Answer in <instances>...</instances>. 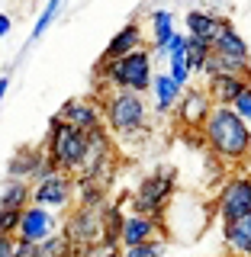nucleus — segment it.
<instances>
[{"instance_id": "f257e3e1", "label": "nucleus", "mask_w": 251, "mask_h": 257, "mask_svg": "<svg viewBox=\"0 0 251 257\" xmlns=\"http://www.w3.org/2000/svg\"><path fill=\"white\" fill-rule=\"evenodd\" d=\"M203 145L225 167H245L251 161V128L235 116L232 106H213L203 125Z\"/></svg>"}, {"instance_id": "f03ea898", "label": "nucleus", "mask_w": 251, "mask_h": 257, "mask_svg": "<svg viewBox=\"0 0 251 257\" xmlns=\"http://www.w3.org/2000/svg\"><path fill=\"white\" fill-rule=\"evenodd\" d=\"M97 100H100L103 125H107V132L116 142L139 139L142 132H148V103H145V93L107 90V93H97Z\"/></svg>"}, {"instance_id": "7ed1b4c3", "label": "nucleus", "mask_w": 251, "mask_h": 257, "mask_svg": "<svg viewBox=\"0 0 251 257\" xmlns=\"http://www.w3.org/2000/svg\"><path fill=\"white\" fill-rule=\"evenodd\" d=\"M42 145H45L48 155H52L55 167L74 177L80 171V164H84V155H87V132L68 125L58 112H55V116L48 119V135H45Z\"/></svg>"}, {"instance_id": "20e7f679", "label": "nucleus", "mask_w": 251, "mask_h": 257, "mask_svg": "<svg viewBox=\"0 0 251 257\" xmlns=\"http://www.w3.org/2000/svg\"><path fill=\"white\" fill-rule=\"evenodd\" d=\"M177 193V171L168 164L155 167L148 177H142V183L132 190V212L139 215H151V219H164L168 206H171Z\"/></svg>"}, {"instance_id": "39448f33", "label": "nucleus", "mask_w": 251, "mask_h": 257, "mask_svg": "<svg viewBox=\"0 0 251 257\" xmlns=\"http://www.w3.org/2000/svg\"><path fill=\"white\" fill-rule=\"evenodd\" d=\"M213 206H216V215H219L222 225L245 219L251 212V174H245V171L229 174L219 183V193H216Z\"/></svg>"}, {"instance_id": "423d86ee", "label": "nucleus", "mask_w": 251, "mask_h": 257, "mask_svg": "<svg viewBox=\"0 0 251 257\" xmlns=\"http://www.w3.org/2000/svg\"><path fill=\"white\" fill-rule=\"evenodd\" d=\"M103 212H107V206H77L74 203V209L61 219V235L71 244H80V247L103 241Z\"/></svg>"}, {"instance_id": "0eeeda50", "label": "nucleus", "mask_w": 251, "mask_h": 257, "mask_svg": "<svg viewBox=\"0 0 251 257\" xmlns=\"http://www.w3.org/2000/svg\"><path fill=\"white\" fill-rule=\"evenodd\" d=\"M216 103L209 100L206 87H184L181 100L174 106V125L181 128L184 135H203V125L209 119Z\"/></svg>"}, {"instance_id": "6e6552de", "label": "nucleus", "mask_w": 251, "mask_h": 257, "mask_svg": "<svg viewBox=\"0 0 251 257\" xmlns=\"http://www.w3.org/2000/svg\"><path fill=\"white\" fill-rule=\"evenodd\" d=\"M58 167H55L52 155L45 151V145H23V148H16L10 161H7V177H13V180H29V183H39L42 177L55 174Z\"/></svg>"}, {"instance_id": "1a4fd4ad", "label": "nucleus", "mask_w": 251, "mask_h": 257, "mask_svg": "<svg viewBox=\"0 0 251 257\" xmlns=\"http://www.w3.org/2000/svg\"><path fill=\"white\" fill-rule=\"evenodd\" d=\"M61 231V219L55 215V209L36 206L29 203L23 209V219H20V231H16V241H26V244H39V241L52 238Z\"/></svg>"}, {"instance_id": "9d476101", "label": "nucleus", "mask_w": 251, "mask_h": 257, "mask_svg": "<svg viewBox=\"0 0 251 257\" xmlns=\"http://www.w3.org/2000/svg\"><path fill=\"white\" fill-rule=\"evenodd\" d=\"M71 199H74V177L55 171L42 177L39 183H32V203L45 206V209H68Z\"/></svg>"}, {"instance_id": "9b49d317", "label": "nucleus", "mask_w": 251, "mask_h": 257, "mask_svg": "<svg viewBox=\"0 0 251 257\" xmlns=\"http://www.w3.org/2000/svg\"><path fill=\"white\" fill-rule=\"evenodd\" d=\"M171 231H168L164 219H151V215H139V212H129L123 222V235H119V244L126 247H139L148 244V241H168Z\"/></svg>"}, {"instance_id": "f8f14e48", "label": "nucleus", "mask_w": 251, "mask_h": 257, "mask_svg": "<svg viewBox=\"0 0 251 257\" xmlns=\"http://www.w3.org/2000/svg\"><path fill=\"white\" fill-rule=\"evenodd\" d=\"M58 116H61L68 125L80 128V132H94V128L103 125V112H100V100H97V93L64 100L61 109H58Z\"/></svg>"}, {"instance_id": "ddd939ff", "label": "nucleus", "mask_w": 251, "mask_h": 257, "mask_svg": "<svg viewBox=\"0 0 251 257\" xmlns=\"http://www.w3.org/2000/svg\"><path fill=\"white\" fill-rule=\"evenodd\" d=\"M184 26H187V36H190V39H200V42L213 45L216 39H219L222 32L232 26V23L225 20V16H219V13H209V10H190L187 16H184Z\"/></svg>"}, {"instance_id": "4468645a", "label": "nucleus", "mask_w": 251, "mask_h": 257, "mask_svg": "<svg viewBox=\"0 0 251 257\" xmlns=\"http://www.w3.org/2000/svg\"><path fill=\"white\" fill-rule=\"evenodd\" d=\"M113 158H119L116 139L107 132V125H100V128H94V132H87V155H84V164H80L77 174H87V171L107 164V161H113ZM77 174H74V177H77Z\"/></svg>"}, {"instance_id": "2eb2a0df", "label": "nucleus", "mask_w": 251, "mask_h": 257, "mask_svg": "<svg viewBox=\"0 0 251 257\" xmlns=\"http://www.w3.org/2000/svg\"><path fill=\"white\" fill-rule=\"evenodd\" d=\"M135 48H145V29H142L139 20H129L126 26L107 42L100 61H119V58H126L129 52H135Z\"/></svg>"}, {"instance_id": "dca6fc26", "label": "nucleus", "mask_w": 251, "mask_h": 257, "mask_svg": "<svg viewBox=\"0 0 251 257\" xmlns=\"http://www.w3.org/2000/svg\"><path fill=\"white\" fill-rule=\"evenodd\" d=\"M222 241L229 257H251V212L238 222L222 225Z\"/></svg>"}, {"instance_id": "f3484780", "label": "nucleus", "mask_w": 251, "mask_h": 257, "mask_svg": "<svg viewBox=\"0 0 251 257\" xmlns=\"http://www.w3.org/2000/svg\"><path fill=\"white\" fill-rule=\"evenodd\" d=\"M203 74L206 77H248L251 80V61H241V58H229V55L222 52H209V58L203 64Z\"/></svg>"}, {"instance_id": "a211bd4d", "label": "nucleus", "mask_w": 251, "mask_h": 257, "mask_svg": "<svg viewBox=\"0 0 251 257\" xmlns=\"http://www.w3.org/2000/svg\"><path fill=\"white\" fill-rule=\"evenodd\" d=\"M248 84H251L248 77H229V74L225 77H206V93L216 106H232L235 96L245 90Z\"/></svg>"}, {"instance_id": "6ab92c4d", "label": "nucleus", "mask_w": 251, "mask_h": 257, "mask_svg": "<svg viewBox=\"0 0 251 257\" xmlns=\"http://www.w3.org/2000/svg\"><path fill=\"white\" fill-rule=\"evenodd\" d=\"M181 87L171 80V74H155L151 77V96H155V112L158 116H168V112H174L177 100H181Z\"/></svg>"}, {"instance_id": "aec40b11", "label": "nucleus", "mask_w": 251, "mask_h": 257, "mask_svg": "<svg viewBox=\"0 0 251 257\" xmlns=\"http://www.w3.org/2000/svg\"><path fill=\"white\" fill-rule=\"evenodd\" d=\"M29 203H32V183L7 177L4 190H0V209H26Z\"/></svg>"}, {"instance_id": "412c9836", "label": "nucleus", "mask_w": 251, "mask_h": 257, "mask_svg": "<svg viewBox=\"0 0 251 257\" xmlns=\"http://www.w3.org/2000/svg\"><path fill=\"white\" fill-rule=\"evenodd\" d=\"M216 52H222V55H229V58H241V61H251V48L248 42L241 39V32H235V26H229L222 32L219 39L213 42Z\"/></svg>"}, {"instance_id": "4be33fe9", "label": "nucleus", "mask_w": 251, "mask_h": 257, "mask_svg": "<svg viewBox=\"0 0 251 257\" xmlns=\"http://www.w3.org/2000/svg\"><path fill=\"white\" fill-rule=\"evenodd\" d=\"M177 32V20L171 10H151V45L161 48Z\"/></svg>"}, {"instance_id": "5701e85b", "label": "nucleus", "mask_w": 251, "mask_h": 257, "mask_svg": "<svg viewBox=\"0 0 251 257\" xmlns=\"http://www.w3.org/2000/svg\"><path fill=\"white\" fill-rule=\"evenodd\" d=\"M213 52V45L200 42V39H190L187 36V64H190V74H203V64Z\"/></svg>"}, {"instance_id": "b1692460", "label": "nucleus", "mask_w": 251, "mask_h": 257, "mask_svg": "<svg viewBox=\"0 0 251 257\" xmlns=\"http://www.w3.org/2000/svg\"><path fill=\"white\" fill-rule=\"evenodd\" d=\"M168 64H171V68H168V74H171V80L177 87H190V64H187V52H181V55H171V58H168Z\"/></svg>"}, {"instance_id": "393cba45", "label": "nucleus", "mask_w": 251, "mask_h": 257, "mask_svg": "<svg viewBox=\"0 0 251 257\" xmlns=\"http://www.w3.org/2000/svg\"><path fill=\"white\" fill-rule=\"evenodd\" d=\"M58 10H61V0H48V7H45L42 13H39L36 26H32V42H36V39H42L45 32H48V26L55 23V16H58Z\"/></svg>"}, {"instance_id": "a878e982", "label": "nucleus", "mask_w": 251, "mask_h": 257, "mask_svg": "<svg viewBox=\"0 0 251 257\" xmlns=\"http://www.w3.org/2000/svg\"><path fill=\"white\" fill-rule=\"evenodd\" d=\"M168 251V241H148V244H139V247H126L123 257H164Z\"/></svg>"}, {"instance_id": "bb28decb", "label": "nucleus", "mask_w": 251, "mask_h": 257, "mask_svg": "<svg viewBox=\"0 0 251 257\" xmlns=\"http://www.w3.org/2000/svg\"><path fill=\"white\" fill-rule=\"evenodd\" d=\"M20 219H23V209H0V235L16 238V231H20Z\"/></svg>"}, {"instance_id": "cd10ccee", "label": "nucleus", "mask_w": 251, "mask_h": 257, "mask_svg": "<svg viewBox=\"0 0 251 257\" xmlns=\"http://www.w3.org/2000/svg\"><path fill=\"white\" fill-rule=\"evenodd\" d=\"M232 109H235V116L245 122L248 128H251V84L241 90L238 96H235V103H232Z\"/></svg>"}, {"instance_id": "c85d7f7f", "label": "nucleus", "mask_w": 251, "mask_h": 257, "mask_svg": "<svg viewBox=\"0 0 251 257\" xmlns=\"http://www.w3.org/2000/svg\"><path fill=\"white\" fill-rule=\"evenodd\" d=\"M0 257H16V238L0 235Z\"/></svg>"}, {"instance_id": "c756f323", "label": "nucleus", "mask_w": 251, "mask_h": 257, "mask_svg": "<svg viewBox=\"0 0 251 257\" xmlns=\"http://www.w3.org/2000/svg\"><path fill=\"white\" fill-rule=\"evenodd\" d=\"M10 29H13V20L7 13H0V39L4 36H10Z\"/></svg>"}, {"instance_id": "7c9ffc66", "label": "nucleus", "mask_w": 251, "mask_h": 257, "mask_svg": "<svg viewBox=\"0 0 251 257\" xmlns=\"http://www.w3.org/2000/svg\"><path fill=\"white\" fill-rule=\"evenodd\" d=\"M7 87H10V77H0V100L7 96Z\"/></svg>"}, {"instance_id": "2f4dec72", "label": "nucleus", "mask_w": 251, "mask_h": 257, "mask_svg": "<svg viewBox=\"0 0 251 257\" xmlns=\"http://www.w3.org/2000/svg\"><path fill=\"white\" fill-rule=\"evenodd\" d=\"M113 257H123V251H119V254H113Z\"/></svg>"}, {"instance_id": "473e14b6", "label": "nucleus", "mask_w": 251, "mask_h": 257, "mask_svg": "<svg viewBox=\"0 0 251 257\" xmlns=\"http://www.w3.org/2000/svg\"><path fill=\"white\" fill-rule=\"evenodd\" d=\"M225 257H229V254H225Z\"/></svg>"}]
</instances>
